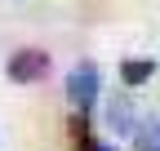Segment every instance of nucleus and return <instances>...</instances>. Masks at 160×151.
<instances>
[{"instance_id": "obj_2", "label": "nucleus", "mask_w": 160, "mask_h": 151, "mask_svg": "<svg viewBox=\"0 0 160 151\" xmlns=\"http://www.w3.org/2000/svg\"><path fill=\"white\" fill-rule=\"evenodd\" d=\"M67 102L76 107V111H89L93 102H98V89H102V76H98V67L93 62H76L71 71H67Z\"/></svg>"}, {"instance_id": "obj_3", "label": "nucleus", "mask_w": 160, "mask_h": 151, "mask_svg": "<svg viewBox=\"0 0 160 151\" xmlns=\"http://www.w3.org/2000/svg\"><path fill=\"white\" fill-rule=\"evenodd\" d=\"M107 124H111V134H116V138H133L138 116H133V98H129V93H120V98L107 102Z\"/></svg>"}, {"instance_id": "obj_7", "label": "nucleus", "mask_w": 160, "mask_h": 151, "mask_svg": "<svg viewBox=\"0 0 160 151\" xmlns=\"http://www.w3.org/2000/svg\"><path fill=\"white\" fill-rule=\"evenodd\" d=\"M98 151H116V147H111V142H98Z\"/></svg>"}, {"instance_id": "obj_5", "label": "nucleus", "mask_w": 160, "mask_h": 151, "mask_svg": "<svg viewBox=\"0 0 160 151\" xmlns=\"http://www.w3.org/2000/svg\"><path fill=\"white\" fill-rule=\"evenodd\" d=\"M151 76H156V58H125V62H120V80H125L129 89L147 85Z\"/></svg>"}, {"instance_id": "obj_6", "label": "nucleus", "mask_w": 160, "mask_h": 151, "mask_svg": "<svg viewBox=\"0 0 160 151\" xmlns=\"http://www.w3.org/2000/svg\"><path fill=\"white\" fill-rule=\"evenodd\" d=\"M133 151H160V120L156 116L133 124Z\"/></svg>"}, {"instance_id": "obj_4", "label": "nucleus", "mask_w": 160, "mask_h": 151, "mask_svg": "<svg viewBox=\"0 0 160 151\" xmlns=\"http://www.w3.org/2000/svg\"><path fill=\"white\" fill-rule=\"evenodd\" d=\"M67 134H71V151H98L93 124H89V111H76L71 124H67Z\"/></svg>"}, {"instance_id": "obj_1", "label": "nucleus", "mask_w": 160, "mask_h": 151, "mask_svg": "<svg viewBox=\"0 0 160 151\" xmlns=\"http://www.w3.org/2000/svg\"><path fill=\"white\" fill-rule=\"evenodd\" d=\"M49 67H53V58L45 49H13L9 62H5V76L13 85H40L49 76Z\"/></svg>"}]
</instances>
